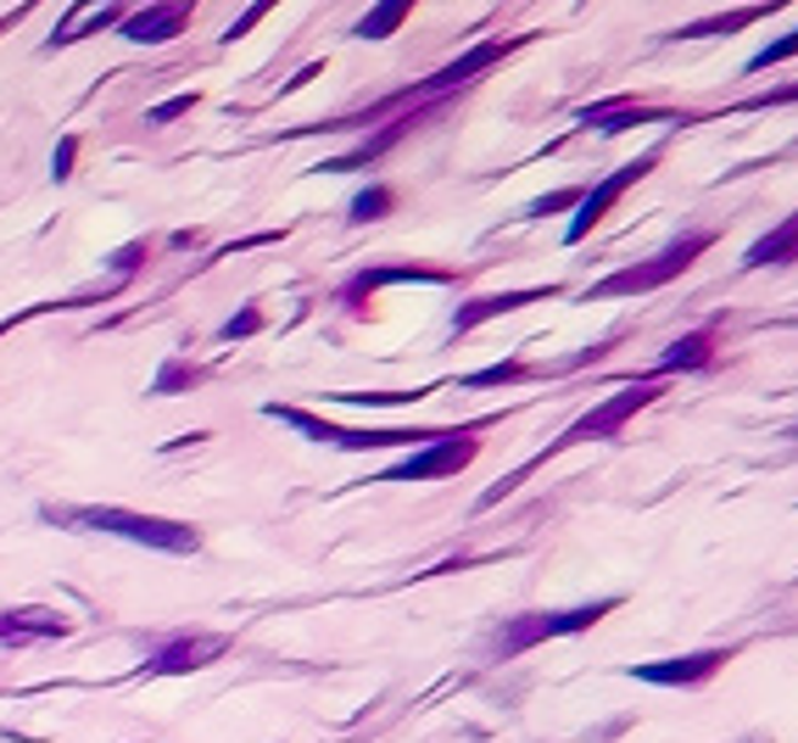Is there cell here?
<instances>
[{
	"label": "cell",
	"mask_w": 798,
	"mask_h": 743,
	"mask_svg": "<svg viewBox=\"0 0 798 743\" xmlns=\"http://www.w3.org/2000/svg\"><path fill=\"white\" fill-rule=\"evenodd\" d=\"M40 520L67 526V531H107V537L157 548V553H196L202 548L196 526L168 520V515H134V509H118V504H40Z\"/></svg>",
	"instance_id": "obj_1"
},
{
	"label": "cell",
	"mask_w": 798,
	"mask_h": 743,
	"mask_svg": "<svg viewBox=\"0 0 798 743\" xmlns=\"http://www.w3.org/2000/svg\"><path fill=\"white\" fill-rule=\"evenodd\" d=\"M262 420H280L291 431H302L308 442H324V448H341V453H380V448H430L441 442L447 431H424V426H397V431H346V426H330L319 414H308V408H291V402H262Z\"/></svg>",
	"instance_id": "obj_2"
},
{
	"label": "cell",
	"mask_w": 798,
	"mask_h": 743,
	"mask_svg": "<svg viewBox=\"0 0 798 743\" xmlns=\"http://www.w3.org/2000/svg\"><path fill=\"white\" fill-rule=\"evenodd\" d=\"M709 246H715V229H692V235H681V240H670L665 252H654L648 263H632V269H614V274H603L597 286H586V302H608V297H643V291H659V286H670L676 274H687Z\"/></svg>",
	"instance_id": "obj_3"
},
{
	"label": "cell",
	"mask_w": 798,
	"mask_h": 743,
	"mask_svg": "<svg viewBox=\"0 0 798 743\" xmlns=\"http://www.w3.org/2000/svg\"><path fill=\"white\" fill-rule=\"evenodd\" d=\"M619 599H597V604H575V610H537V615H514L492 632V654L497 659H514L537 643H553V637H575V632H592Z\"/></svg>",
	"instance_id": "obj_4"
},
{
	"label": "cell",
	"mask_w": 798,
	"mask_h": 743,
	"mask_svg": "<svg viewBox=\"0 0 798 743\" xmlns=\"http://www.w3.org/2000/svg\"><path fill=\"white\" fill-rule=\"evenodd\" d=\"M659 157H665V151L654 146V151H643L637 162H626V169H619V174L597 180V185H592V191L581 196V213L570 218V229H564V246H581V240H586V235H592V229H597V224H603V218L614 213V202H619V196H626V191H632L637 180H648V174L659 169Z\"/></svg>",
	"instance_id": "obj_5"
},
{
	"label": "cell",
	"mask_w": 798,
	"mask_h": 743,
	"mask_svg": "<svg viewBox=\"0 0 798 743\" xmlns=\"http://www.w3.org/2000/svg\"><path fill=\"white\" fill-rule=\"evenodd\" d=\"M481 426H486V420H481ZM481 426L447 431L441 442H430V448L408 453L397 470H386V475H375V481H435V475H459V470H470V464H475V453H481V442H475V431H481Z\"/></svg>",
	"instance_id": "obj_6"
},
{
	"label": "cell",
	"mask_w": 798,
	"mask_h": 743,
	"mask_svg": "<svg viewBox=\"0 0 798 743\" xmlns=\"http://www.w3.org/2000/svg\"><path fill=\"white\" fill-rule=\"evenodd\" d=\"M229 643H235V637H224V632L168 637V643H157V648H151V659H145V677H191V671L213 666L218 654H229Z\"/></svg>",
	"instance_id": "obj_7"
},
{
	"label": "cell",
	"mask_w": 798,
	"mask_h": 743,
	"mask_svg": "<svg viewBox=\"0 0 798 743\" xmlns=\"http://www.w3.org/2000/svg\"><path fill=\"white\" fill-rule=\"evenodd\" d=\"M726 659H732V648H692V654H676V659H648V666H632L626 677H632V682H648V688H698V682L715 677Z\"/></svg>",
	"instance_id": "obj_8"
},
{
	"label": "cell",
	"mask_w": 798,
	"mask_h": 743,
	"mask_svg": "<svg viewBox=\"0 0 798 743\" xmlns=\"http://www.w3.org/2000/svg\"><path fill=\"white\" fill-rule=\"evenodd\" d=\"M548 297H564V286H525V291H492V297H470L453 308V336H470L475 324L486 319H503V313H519L530 302H548Z\"/></svg>",
	"instance_id": "obj_9"
},
{
	"label": "cell",
	"mask_w": 798,
	"mask_h": 743,
	"mask_svg": "<svg viewBox=\"0 0 798 743\" xmlns=\"http://www.w3.org/2000/svg\"><path fill=\"white\" fill-rule=\"evenodd\" d=\"M185 23H191V7H145V12H129L123 23H118V34L123 40H134V45H168L173 34H185Z\"/></svg>",
	"instance_id": "obj_10"
},
{
	"label": "cell",
	"mask_w": 798,
	"mask_h": 743,
	"mask_svg": "<svg viewBox=\"0 0 798 743\" xmlns=\"http://www.w3.org/2000/svg\"><path fill=\"white\" fill-rule=\"evenodd\" d=\"M703 364H715V330H687L681 342H670L665 353H659V364H654V375L648 380H665V375H687V369H703Z\"/></svg>",
	"instance_id": "obj_11"
},
{
	"label": "cell",
	"mask_w": 798,
	"mask_h": 743,
	"mask_svg": "<svg viewBox=\"0 0 798 743\" xmlns=\"http://www.w3.org/2000/svg\"><path fill=\"white\" fill-rule=\"evenodd\" d=\"M67 637V615L56 610H0V643H40Z\"/></svg>",
	"instance_id": "obj_12"
},
{
	"label": "cell",
	"mask_w": 798,
	"mask_h": 743,
	"mask_svg": "<svg viewBox=\"0 0 798 743\" xmlns=\"http://www.w3.org/2000/svg\"><path fill=\"white\" fill-rule=\"evenodd\" d=\"M770 263H798V213L787 224H776L770 235H759L743 252V269H770Z\"/></svg>",
	"instance_id": "obj_13"
},
{
	"label": "cell",
	"mask_w": 798,
	"mask_h": 743,
	"mask_svg": "<svg viewBox=\"0 0 798 743\" xmlns=\"http://www.w3.org/2000/svg\"><path fill=\"white\" fill-rule=\"evenodd\" d=\"M391 280H430V286H441V280H453L447 269H364L358 280L346 286V302L358 308L369 291H380V286H391Z\"/></svg>",
	"instance_id": "obj_14"
},
{
	"label": "cell",
	"mask_w": 798,
	"mask_h": 743,
	"mask_svg": "<svg viewBox=\"0 0 798 743\" xmlns=\"http://www.w3.org/2000/svg\"><path fill=\"white\" fill-rule=\"evenodd\" d=\"M759 18H770V7H743V12L709 18V23H687V29H676L670 40H709V34H732V29H748V23H759Z\"/></svg>",
	"instance_id": "obj_15"
},
{
	"label": "cell",
	"mask_w": 798,
	"mask_h": 743,
	"mask_svg": "<svg viewBox=\"0 0 798 743\" xmlns=\"http://www.w3.org/2000/svg\"><path fill=\"white\" fill-rule=\"evenodd\" d=\"M207 380V369H196V364H185V358H168L162 369H157V380H151V397H180V391H191V386H202Z\"/></svg>",
	"instance_id": "obj_16"
},
{
	"label": "cell",
	"mask_w": 798,
	"mask_h": 743,
	"mask_svg": "<svg viewBox=\"0 0 798 743\" xmlns=\"http://www.w3.org/2000/svg\"><path fill=\"white\" fill-rule=\"evenodd\" d=\"M402 23H408V0H386V7H375L352 34H358V40H386V34L402 29Z\"/></svg>",
	"instance_id": "obj_17"
},
{
	"label": "cell",
	"mask_w": 798,
	"mask_h": 743,
	"mask_svg": "<svg viewBox=\"0 0 798 743\" xmlns=\"http://www.w3.org/2000/svg\"><path fill=\"white\" fill-rule=\"evenodd\" d=\"M391 207H397V196H391L386 185H369V191L352 196V224H375V218H386Z\"/></svg>",
	"instance_id": "obj_18"
},
{
	"label": "cell",
	"mask_w": 798,
	"mask_h": 743,
	"mask_svg": "<svg viewBox=\"0 0 798 743\" xmlns=\"http://www.w3.org/2000/svg\"><path fill=\"white\" fill-rule=\"evenodd\" d=\"M530 375H542V369H530V364H492V369L464 375L459 386H514V380H530Z\"/></svg>",
	"instance_id": "obj_19"
},
{
	"label": "cell",
	"mask_w": 798,
	"mask_h": 743,
	"mask_svg": "<svg viewBox=\"0 0 798 743\" xmlns=\"http://www.w3.org/2000/svg\"><path fill=\"white\" fill-rule=\"evenodd\" d=\"M787 56H798V29L781 34V40H770L765 51H754V56H748V73H765V67H776V62H787Z\"/></svg>",
	"instance_id": "obj_20"
},
{
	"label": "cell",
	"mask_w": 798,
	"mask_h": 743,
	"mask_svg": "<svg viewBox=\"0 0 798 743\" xmlns=\"http://www.w3.org/2000/svg\"><path fill=\"white\" fill-rule=\"evenodd\" d=\"M257 330H262V308H257V302H246L240 313H229V319H224V342H246V336H257Z\"/></svg>",
	"instance_id": "obj_21"
},
{
	"label": "cell",
	"mask_w": 798,
	"mask_h": 743,
	"mask_svg": "<svg viewBox=\"0 0 798 743\" xmlns=\"http://www.w3.org/2000/svg\"><path fill=\"white\" fill-rule=\"evenodd\" d=\"M581 196H586V191H575V185H570V191H548V196H537V202H530V207H525V218H548V213L581 207Z\"/></svg>",
	"instance_id": "obj_22"
},
{
	"label": "cell",
	"mask_w": 798,
	"mask_h": 743,
	"mask_svg": "<svg viewBox=\"0 0 798 743\" xmlns=\"http://www.w3.org/2000/svg\"><path fill=\"white\" fill-rule=\"evenodd\" d=\"M196 101H202V96H196V90H185V96H173V101L151 107V112H145V123H151V129H162V123H173V118H185V112H196Z\"/></svg>",
	"instance_id": "obj_23"
},
{
	"label": "cell",
	"mask_w": 798,
	"mask_h": 743,
	"mask_svg": "<svg viewBox=\"0 0 798 743\" xmlns=\"http://www.w3.org/2000/svg\"><path fill=\"white\" fill-rule=\"evenodd\" d=\"M73 162H78V134H62L56 151H51V180H56V185L73 180Z\"/></svg>",
	"instance_id": "obj_24"
},
{
	"label": "cell",
	"mask_w": 798,
	"mask_h": 743,
	"mask_svg": "<svg viewBox=\"0 0 798 743\" xmlns=\"http://www.w3.org/2000/svg\"><path fill=\"white\" fill-rule=\"evenodd\" d=\"M151 258V246H140V240H129V246H118V252H112V269L118 274H134L140 263Z\"/></svg>",
	"instance_id": "obj_25"
},
{
	"label": "cell",
	"mask_w": 798,
	"mask_h": 743,
	"mask_svg": "<svg viewBox=\"0 0 798 743\" xmlns=\"http://www.w3.org/2000/svg\"><path fill=\"white\" fill-rule=\"evenodd\" d=\"M787 101H798V85H792V90H765V96H748L743 107H748V112H765V107H787Z\"/></svg>",
	"instance_id": "obj_26"
},
{
	"label": "cell",
	"mask_w": 798,
	"mask_h": 743,
	"mask_svg": "<svg viewBox=\"0 0 798 743\" xmlns=\"http://www.w3.org/2000/svg\"><path fill=\"white\" fill-rule=\"evenodd\" d=\"M257 18H269V7H251V12H246V18H240V23H235V29L224 34V40H240V34H246V29L257 23Z\"/></svg>",
	"instance_id": "obj_27"
},
{
	"label": "cell",
	"mask_w": 798,
	"mask_h": 743,
	"mask_svg": "<svg viewBox=\"0 0 798 743\" xmlns=\"http://www.w3.org/2000/svg\"><path fill=\"white\" fill-rule=\"evenodd\" d=\"M168 246H180V252H185V246H202V235H196V229H180V235H173Z\"/></svg>",
	"instance_id": "obj_28"
},
{
	"label": "cell",
	"mask_w": 798,
	"mask_h": 743,
	"mask_svg": "<svg viewBox=\"0 0 798 743\" xmlns=\"http://www.w3.org/2000/svg\"><path fill=\"white\" fill-rule=\"evenodd\" d=\"M18 18H23V12H0V34H7V29H12Z\"/></svg>",
	"instance_id": "obj_29"
},
{
	"label": "cell",
	"mask_w": 798,
	"mask_h": 743,
	"mask_svg": "<svg viewBox=\"0 0 798 743\" xmlns=\"http://www.w3.org/2000/svg\"><path fill=\"white\" fill-rule=\"evenodd\" d=\"M18 319H23V313H18ZM18 319H0V336H12V324H18Z\"/></svg>",
	"instance_id": "obj_30"
},
{
	"label": "cell",
	"mask_w": 798,
	"mask_h": 743,
	"mask_svg": "<svg viewBox=\"0 0 798 743\" xmlns=\"http://www.w3.org/2000/svg\"><path fill=\"white\" fill-rule=\"evenodd\" d=\"M787 437H792V442H798V426H792V431H787Z\"/></svg>",
	"instance_id": "obj_31"
}]
</instances>
